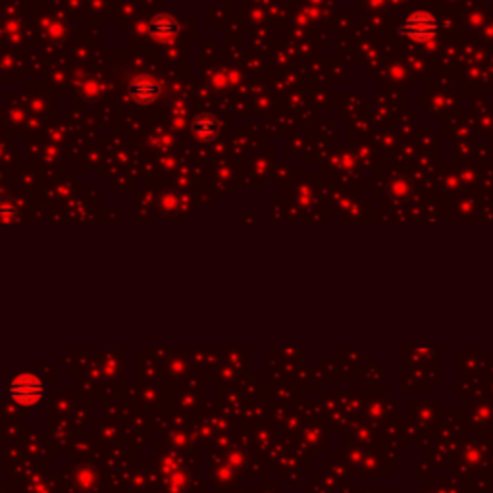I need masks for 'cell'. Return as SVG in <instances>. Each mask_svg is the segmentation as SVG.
I'll return each instance as SVG.
<instances>
[{
	"label": "cell",
	"instance_id": "obj_1",
	"mask_svg": "<svg viewBox=\"0 0 493 493\" xmlns=\"http://www.w3.org/2000/svg\"><path fill=\"white\" fill-rule=\"evenodd\" d=\"M399 33L414 43H428L440 33V22L428 10H414L401 20Z\"/></svg>",
	"mask_w": 493,
	"mask_h": 493
},
{
	"label": "cell",
	"instance_id": "obj_2",
	"mask_svg": "<svg viewBox=\"0 0 493 493\" xmlns=\"http://www.w3.org/2000/svg\"><path fill=\"white\" fill-rule=\"evenodd\" d=\"M8 397L20 405H35L45 395V383L35 374H18L6 388Z\"/></svg>",
	"mask_w": 493,
	"mask_h": 493
},
{
	"label": "cell",
	"instance_id": "obj_3",
	"mask_svg": "<svg viewBox=\"0 0 493 493\" xmlns=\"http://www.w3.org/2000/svg\"><path fill=\"white\" fill-rule=\"evenodd\" d=\"M129 95L139 105H150L160 95V85L155 79L147 77V75H141V77L133 79V83L129 85Z\"/></svg>",
	"mask_w": 493,
	"mask_h": 493
},
{
	"label": "cell",
	"instance_id": "obj_4",
	"mask_svg": "<svg viewBox=\"0 0 493 493\" xmlns=\"http://www.w3.org/2000/svg\"><path fill=\"white\" fill-rule=\"evenodd\" d=\"M149 31L150 35L158 39V41H172L178 35L180 25H178V22L170 14H158L157 18L150 20Z\"/></svg>",
	"mask_w": 493,
	"mask_h": 493
},
{
	"label": "cell",
	"instance_id": "obj_5",
	"mask_svg": "<svg viewBox=\"0 0 493 493\" xmlns=\"http://www.w3.org/2000/svg\"><path fill=\"white\" fill-rule=\"evenodd\" d=\"M193 131L199 139L210 141V139H214L218 133V120L212 114H201V116L195 118Z\"/></svg>",
	"mask_w": 493,
	"mask_h": 493
},
{
	"label": "cell",
	"instance_id": "obj_6",
	"mask_svg": "<svg viewBox=\"0 0 493 493\" xmlns=\"http://www.w3.org/2000/svg\"><path fill=\"white\" fill-rule=\"evenodd\" d=\"M15 212H18V209H15V204L12 201H0V218H12L15 216Z\"/></svg>",
	"mask_w": 493,
	"mask_h": 493
}]
</instances>
